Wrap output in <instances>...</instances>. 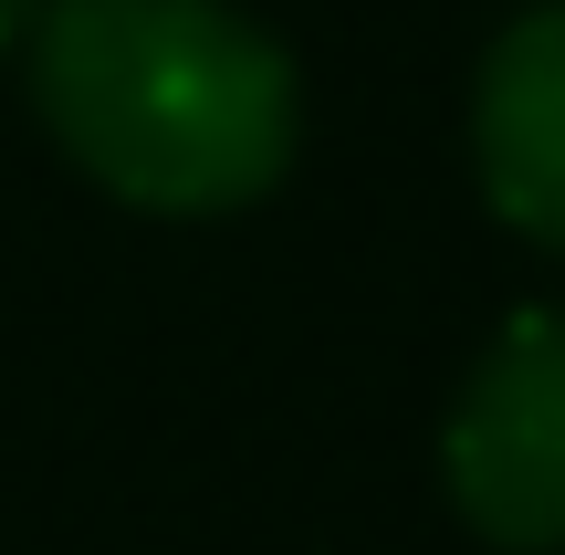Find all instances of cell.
Instances as JSON below:
<instances>
[{
    "label": "cell",
    "mask_w": 565,
    "mask_h": 555,
    "mask_svg": "<svg viewBox=\"0 0 565 555\" xmlns=\"http://www.w3.org/2000/svg\"><path fill=\"white\" fill-rule=\"evenodd\" d=\"M32 116L105 200L147 221H221L282 189L303 84L231 0H42Z\"/></svg>",
    "instance_id": "1"
},
{
    "label": "cell",
    "mask_w": 565,
    "mask_h": 555,
    "mask_svg": "<svg viewBox=\"0 0 565 555\" xmlns=\"http://www.w3.org/2000/svg\"><path fill=\"white\" fill-rule=\"evenodd\" d=\"M450 514L503 555H565V305H534L471 356L440 419Z\"/></svg>",
    "instance_id": "2"
},
{
    "label": "cell",
    "mask_w": 565,
    "mask_h": 555,
    "mask_svg": "<svg viewBox=\"0 0 565 555\" xmlns=\"http://www.w3.org/2000/svg\"><path fill=\"white\" fill-rule=\"evenodd\" d=\"M471 168L492 221L565 263V0H534L492 32L471 74Z\"/></svg>",
    "instance_id": "3"
},
{
    "label": "cell",
    "mask_w": 565,
    "mask_h": 555,
    "mask_svg": "<svg viewBox=\"0 0 565 555\" xmlns=\"http://www.w3.org/2000/svg\"><path fill=\"white\" fill-rule=\"evenodd\" d=\"M32 11H42V0H0V42H21V32H32Z\"/></svg>",
    "instance_id": "4"
}]
</instances>
